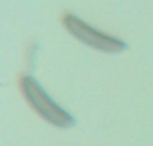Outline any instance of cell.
<instances>
[{
	"label": "cell",
	"instance_id": "1",
	"mask_svg": "<svg viewBox=\"0 0 153 146\" xmlns=\"http://www.w3.org/2000/svg\"><path fill=\"white\" fill-rule=\"evenodd\" d=\"M21 85L29 103L45 120L61 128H69L74 126L75 119L55 103L33 77H23Z\"/></svg>",
	"mask_w": 153,
	"mask_h": 146
},
{
	"label": "cell",
	"instance_id": "2",
	"mask_svg": "<svg viewBox=\"0 0 153 146\" xmlns=\"http://www.w3.org/2000/svg\"><path fill=\"white\" fill-rule=\"evenodd\" d=\"M65 29L83 44L109 54L121 53L128 45L122 40L104 34L91 27L74 14H66L64 18Z\"/></svg>",
	"mask_w": 153,
	"mask_h": 146
}]
</instances>
